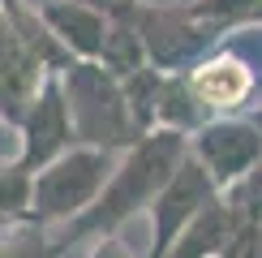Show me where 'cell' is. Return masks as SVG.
<instances>
[{
	"label": "cell",
	"mask_w": 262,
	"mask_h": 258,
	"mask_svg": "<svg viewBox=\"0 0 262 258\" xmlns=\"http://www.w3.org/2000/svg\"><path fill=\"white\" fill-rule=\"evenodd\" d=\"M60 86H64V103H69V116H73L78 146L125 155L129 146L142 142L134 107L125 99V82L112 69H103L99 60H73L60 73Z\"/></svg>",
	"instance_id": "2"
},
{
	"label": "cell",
	"mask_w": 262,
	"mask_h": 258,
	"mask_svg": "<svg viewBox=\"0 0 262 258\" xmlns=\"http://www.w3.org/2000/svg\"><path fill=\"white\" fill-rule=\"evenodd\" d=\"M220 198H224L220 185H215V181L206 177V168L189 155V159L177 168V177L168 181V189L155 198V207H150V245H146V258H168V250H172V245H177Z\"/></svg>",
	"instance_id": "7"
},
{
	"label": "cell",
	"mask_w": 262,
	"mask_h": 258,
	"mask_svg": "<svg viewBox=\"0 0 262 258\" xmlns=\"http://www.w3.org/2000/svg\"><path fill=\"white\" fill-rule=\"evenodd\" d=\"M48 30L64 43L73 60H99L107 43V17L95 0H52L39 9Z\"/></svg>",
	"instance_id": "10"
},
{
	"label": "cell",
	"mask_w": 262,
	"mask_h": 258,
	"mask_svg": "<svg viewBox=\"0 0 262 258\" xmlns=\"http://www.w3.org/2000/svg\"><path fill=\"white\" fill-rule=\"evenodd\" d=\"M236 228H241L236 211L220 198V202H215V207L168 250V258H224V250H228V241L236 236Z\"/></svg>",
	"instance_id": "11"
},
{
	"label": "cell",
	"mask_w": 262,
	"mask_h": 258,
	"mask_svg": "<svg viewBox=\"0 0 262 258\" xmlns=\"http://www.w3.org/2000/svg\"><path fill=\"white\" fill-rule=\"evenodd\" d=\"M189 155L228 193L262 168V125L254 116H215L189 138Z\"/></svg>",
	"instance_id": "6"
},
{
	"label": "cell",
	"mask_w": 262,
	"mask_h": 258,
	"mask_svg": "<svg viewBox=\"0 0 262 258\" xmlns=\"http://www.w3.org/2000/svg\"><path fill=\"white\" fill-rule=\"evenodd\" d=\"M73 146H78V138H73V116H69V103H64V86H60V78H48L17 125L13 164L26 177H35L48 164H56L60 155H69Z\"/></svg>",
	"instance_id": "8"
},
{
	"label": "cell",
	"mask_w": 262,
	"mask_h": 258,
	"mask_svg": "<svg viewBox=\"0 0 262 258\" xmlns=\"http://www.w3.org/2000/svg\"><path fill=\"white\" fill-rule=\"evenodd\" d=\"M91 258H134V254H129L116 236H99V241H95V250H91Z\"/></svg>",
	"instance_id": "14"
},
{
	"label": "cell",
	"mask_w": 262,
	"mask_h": 258,
	"mask_svg": "<svg viewBox=\"0 0 262 258\" xmlns=\"http://www.w3.org/2000/svg\"><path fill=\"white\" fill-rule=\"evenodd\" d=\"M249 26H262V0H258V9H254V22Z\"/></svg>",
	"instance_id": "15"
},
{
	"label": "cell",
	"mask_w": 262,
	"mask_h": 258,
	"mask_svg": "<svg viewBox=\"0 0 262 258\" xmlns=\"http://www.w3.org/2000/svg\"><path fill=\"white\" fill-rule=\"evenodd\" d=\"M185 159H189V138L172 134V129H155V134H146L138 146H129L125 155L116 159V172L103 185L99 202H95L82 220H73L69 228H60L52 236L56 254L64 258L69 245L86 241V236H95V241H99V236H112L125 220H134L138 211H150L155 198L168 189V181L177 177V168Z\"/></svg>",
	"instance_id": "1"
},
{
	"label": "cell",
	"mask_w": 262,
	"mask_h": 258,
	"mask_svg": "<svg viewBox=\"0 0 262 258\" xmlns=\"http://www.w3.org/2000/svg\"><path fill=\"white\" fill-rule=\"evenodd\" d=\"M254 121H258V125H262V107H258V112H254Z\"/></svg>",
	"instance_id": "16"
},
{
	"label": "cell",
	"mask_w": 262,
	"mask_h": 258,
	"mask_svg": "<svg viewBox=\"0 0 262 258\" xmlns=\"http://www.w3.org/2000/svg\"><path fill=\"white\" fill-rule=\"evenodd\" d=\"M258 52H262V26H245L241 43H220L202 64H193L189 78L198 103L215 116H241L262 91V69H258Z\"/></svg>",
	"instance_id": "4"
},
{
	"label": "cell",
	"mask_w": 262,
	"mask_h": 258,
	"mask_svg": "<svg viewBox=\"0 0 262 258\" xmlns=\"http://www.w3.org/2000/svg\"><path fill=\"white\" fill-rule=\"evenodd\" d=\"M112 150H95V146H73L69 155H60L56 164H48L35 172L30 185V228H69L73 220H82L86 211L99 202L103 185L116 172Z\"/></svg>",
	"instance_id": "3"
},
{
	"label": "cell",
	"mask_w": 262,
	"mask_h": 258,
	"mask_svg": "<svg viewBox=\"0 0 262 258\" xmlns=\"http://www.w3.org/2000/svg\"><path fill=\"white\" fill-rule=\"evenodd\" d=\"M0 258H60V254L43 236V228L17 224V228H0Z\"/></svg>",
	"instance_id": "12"
},
{
	"label": "cell",
	"mask_w": 262,
	"mask_h": 258,
	"mask_svg": "<svg viewBox=\"0 0 262 258\" xmlns=\"http://www.w3.org/2000/svg\"><path fill=\"white\" fill-rule=\"evenodd\" d=\"M138 30H142V48H146V64L159 73H189L193 64H202L224 43L220 30L189 9V0L185 5H150V0H142Z\"/></svg>",
	"instance_id": "5"
},
{
	"label": "cell",
	"mask_w": 262,
	"mask_h": 258,
	"mask_svg": "<svg viewBox=\"0 0 262 258\" xmlns=\"http://www.w3.org/2000/svg\"><path fill=\"white\" fill-rule=\"evenodd\" d=\"M224 258H262V224L241 220V228H236V236L228 241Z\"/></svg>",
	"instance_id": "13"
},
{
	"label": "cell",
	"mask_w": 262,
	"mask_h": 258,
	"mask_svg": "<svg viewBox=\"0 0 262 258\" xmlns=\"http://www.w3.org/2000/svg\"><path fill=\"white\" fill-rule=\"evenodd\" d=\"M48 78L52 73L26 52V43L17 39V30L9 26L5 9H0V121L17 129Z\"/></svg>",
	"instance_id": "9"
}]
</instances>
